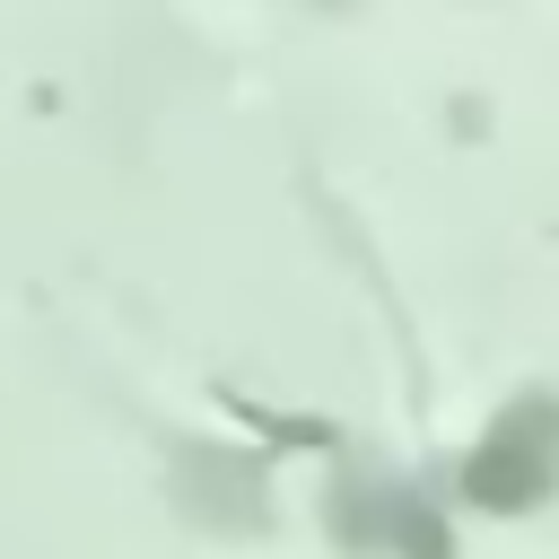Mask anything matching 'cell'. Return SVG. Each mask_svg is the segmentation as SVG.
Returning a JSON list of instances; mask_svg holds the SVG:
<instances>
[{"label": "cell", "instance_id": "1", "mask_svg": "<svg viewBox=\"0 0 559 559\" xmlns=\"http://www.w3.org/2000/svg\"><path fill=\"white\" fill-rule=\"evenodd\" d=\"M550 472H559V411H515L472 454V498L480 507H533L550 489Z\"/></svg>", "mask_w": 559, "mask_h": 559}]
</instances>
